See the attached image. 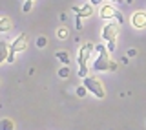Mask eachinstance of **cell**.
<instances>
[{
  "label": "cell",
  "instance_id": "15",
  "mask_svg": "<svg viewBox=\"0 0 146 130\" xmlns=\"http://www.w3.org/2000/svg\"><path fill=\"white\" fill-rule=\"evenodd\" d=\"M68 75H70V68L68 66H62L58 70V77H68Z\"/></svg>",
  "mask_w": 146,
  "mask_h": 130
},
{
  "label": "cell",
  "instance_id": "19",
  "mask_svg": "<svg viewBox=\"0 0 146 130\" xmlns=\"http://www.w3.org/2000/svg\"><path fill=\"white\" fill-rule=\"evenodd\" d=\"M133 55H137V50H130L128 52V57H133Z\"/></svg>",
  "mask_w": 146,
  "mask_h": 130
},
{
  "label": "cell",
  "instance_id": "17",
  "mask_svg": "<svg viewBox=\"0 0 146 130\" xmlns=\"http://www.w3.org/2000/svg\"><path fill=\"white\" fill-rule=\"evenodd\" d=\"M46 44H48V39H46V37H38V39H36V46H38V48H44Z\"/></svg>",
  "mask_w": 146,
  "mask_h": 130
},
{
  "label": "cell",
  "instance_id": "5",
  "mask_svg": "<svg viewBox=\"0 0 146 130\" xmlns=\"http://www.w3.org/2000/svg\"><path fill=\"white\" fill-rule=\"evenodd\" d=\"M119 31H121V24H119V22H108V24L102 27V39L106 40V42H117Z\"/></svg>",
  "mask_w": 146,
  "mask_h": 130
},
{
  "label": "cell",
  "instance_id": "4",
  "mask_svg": "<svg viewBox=\"0 0 146 130\" xmlns=\"http://www.w3.org/2000/svg\"><path fill=\"white\" fill-rule=\"evenodd\" d=\"M26 48H27V35H26V33H20L15 40H13V44L9 46L7 62L13 64V62H15V55L20 53V52H26Z\"/></svg>",
  "mask_w": 146,
  "mask_h": 130
},
{
  "label": "cell",
  "instance_id": "1",
  "mask_svg": "<svg viewBox=\"0 0 146 130\" xmlns=\"http://www.w3.org/2000/svg\"><path fill=\"white\" fill-rule=\"evenodd\" d=\"M95 50L99 52V57L95 59V62H93L91 68H93L95 72H115V70H117V62L110 59V52H108L106 46L99 44V46H95Z\"/></svg>",
  "mask_w": 146,
  "mask_h": 130
},
{
  "label": "cell",
  "instance_id": "9",
  "mask_svg": "<svg viewBox=\"0 0 146 130\" xmlns=\"http://www.w3.org/2000/svg\"><path fill=\"white\" fill-rule=\"evenodd\" d=\"M11 27H13L11 18H7V17H0V33H7V31H11Z\"/></svg>",
  "mask_w": 146,
  "mask_h": 130
},
{
  "label": "cell",
  "instance_id": "10",
  "mask_svg": "<svg viewBox=\"0 0 146 130\" xmlns=\"http://www.w3.org/2000/svg\"><path fill=\"white\" fill-rule=\"evenodd\" d=\"M7 55H9V46L6 40H0V64L7 62Z\"/></svg>",
  "mask_w": 146,
  "mask_h": 130
},
{
  "label": "cell",
  "instance_id": "11",
  "mask_svg": "<svg viewBox=\"0 0 146 130\" xmlns=\"http://www.w3.org/2000/svg\"><path fill=\"white\" fill-rule=\"evenodd\" d=\"M0 130H15V123H13L9 117L0 119Z\"/></svg>",
  "mask_w": 146,
  "mask_h": 130
},
{
  "label": "cell",
  "instance_id": "16",
  "mask_svg": "<svg viewBox=\"0 0 146 130\" xmlns=\"http://www.w3.org/2000/svg\"><path fill=\"white\" fill-rule=\"evenodd\" d=\"M86 94H88V88H86L84 84H82V86H79V88H77V95H79V97H84Z\"/></svg>",
  "mask_w": 146,
  "mask_h": 130
},
{
  "label": "cell",
  "instance_id": "3",
  "mask_svg": "<svg viewBox=\"0 0 146 130\" xmlns=\"http://www.w3.org/2000/svg\"><path fill=\"white\" fill-rule=\"evenodd\" d=\"M82 84L88 88V92H91L95 97H99V99H104L106 97V88H104L102 81H100L99 77L95 75H86L84 81H82Z\"/></svg>",
  "mask_w": 146,
  "mask_h": 130
},
{
  "label": "cell",
  "instance_id": "14",
  "mask_svg": "<svg viewBox=\"0 0 146 130\" xmlns=\"http://www.w3.org/2000/svg\"><path fill=\"white\" fill-rule=\"evenodd\" d=\"M31 9H33V0H26V4H24V7H22V11H24V13H29Z\"/></svg>",
  "mask_w": 146,
  "mask_h": 130
},
{
  "label": "cell",
  "instance_id": "13",
  "mask_svg": "<svg viewBox=\"0 0 146 130\" xmlns=\"http://www.w3.org/2000/svg\"><path fill=\"white\" fill-rule=\"evenodd\" d=\"M68 35H70V29H68V27L62 26V27H58V29H57V37H58L60 40H66Z\"/></svg>",
  "mask_w": 146,
  "mask_h": 130
},
{
  "label": "cell",
  "instance_id": "8",
  "mask_svg": "<svg viewBox=\"0 0 146 130\" xmlns=\"http://www.w3.org/2000/svg\"><path fill=\"white\" fill-rule=\"evenodd\" d=\"M93 4H84V6H80V7H73V11L77 13V18H86V17H91L93 15Z\"/></svg>",
  "mask_w": 146,
  "mask_h": 130
},
{
  "label": "cell",
  "instance_id": "20",
  "mask_svg": "<svg viewBox=\"0 0 146 130\" xmlns=\"http://www.w3.org/2000/svg\"><path fill=\"white\" fill-rule=\"evenodd\" d=\"M126 2H128V4H131V2H133V0H126Z\"/></svg>",
  "mask_w": 146,
  "mask_h": 130
},
{
  "label": "cell",
  "instance_id": "7",
  "mask_svg": "<svg viewBox=\"0 0 146 130\" xmlns=\"http://www.w3.org/2000/svg\"><path fill=\"white\" fill-rule=\"evenodd\" d=\"M131 26L135 29H144L146 27V11H135L131 15Z\"/></svg>",
  "mask_w": 146,
  "mask_h": 130
},
{
  "label": "cell",
  "instance_id": "12",
  "mask_svg": "<svg viewBox=\"0 0 146 130\" xmlns=\"http://www.w3.org/2000/svg\"><path fill=\"white\" fill-rule=\"evenodd\" d=\"M57 59L64 64V66H68V64H70V55L64 52V50H58V52H57Z\"/></svg>",
  "mask_w": 146,
  "mask_h": 130
},
{
  "label": "cell",
  "instance_id": "6",
  "mask_svg": "<svg viewBox=\"0 0 146 130\" xmlns=\"http://www.w3.org/2000/svg\"><path fill=\"white\" fill-rule=\"evenodd\" d=\"M119 9L113 6L111 2H106V4H102L100 6V11H99V15H100V18H104V20H113V18H117V15H119Z\"/></svg>",
  "mask_w": 146,
  "mask_h": 130
},
{
  "label": "cell",
  "instance_id": "18",
  "mask_svg": "<svg viewBox=\"0 0 146 130\" xmlns=\"http://www.w3.org/2000/svg\"><path fill=\"white\" fill-rule=\"evenodd\" d=\"M90 4H93V6H102V0H91Z\"/></svg>",
  "mask_w": 146,
  "mask_h": 130
},
{
  "label": "cell",
  "instance_id": "2",
  "mask_svg": "<svg viewBox=\"0 0 146 130\" xmlns=\"http://www.w3.org/2000/svg\"><path fill=\"white\" fill-rule=\"evenodd\" d=\"M95 50V46L91 44V42H86V44H82V48L79 50V55H77V61H79V77L84 79L86 75H88V61H90V57H91V52Z\"/></svg>",
  "mask_w": 146,
  "mask_h": 130
}]
</instances>
